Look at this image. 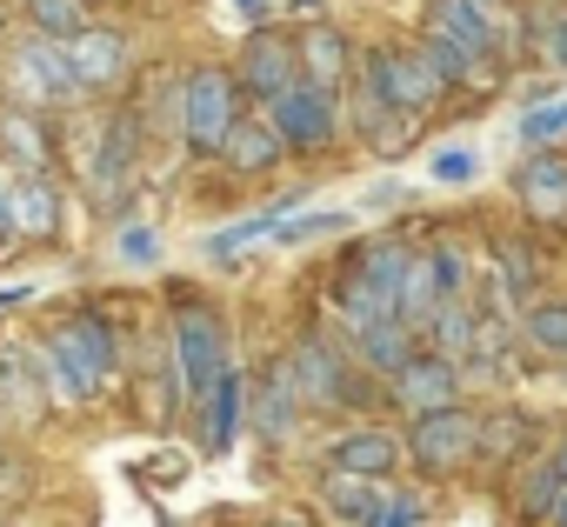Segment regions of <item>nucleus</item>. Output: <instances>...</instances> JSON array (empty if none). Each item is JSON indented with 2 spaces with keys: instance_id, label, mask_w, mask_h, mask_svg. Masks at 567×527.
Returning <instances> with one entry per match:
<instances>
[{
  "instance_id": "nucleus-20",
  "label": "nucleus",
  "mask_w": 567,
  "mask_h": 527,
  "mask_svg": "<svg viewBox=\"0 0 567 527\" xmlns=\"http://www.w3.org/2000/svg\"><path fill=\"white\" fill-rule=\"evenodd\" d=\"M247 394H254L247 368H227V374L214 381V394L200 401V447H207V454H227V447L240 441V427H247Z\"/></svg>"
},
{
  "instance_id": "nucleus-26",
  "label": "nucleus",
  "mask_w": 567,
  "mask_h": 527,
  "mask_svg": "<svg viewBox=\"0 0 567 527\" xmlns=\"http://www.w3.org/2000/svg\"><path fill=\"white\" fill-rule=\"evenodd\" d=\"M61 227H68L61 187H54L48 174L21 180V200H14V234H21V240H61Z\"/></svg>"
},
{
  "instance_id": "nucleus-28",
  "label": "nucleus",
  "mask_w": 567,
  "mask_h": 527,
  "mask_svg": "<svg viewBox=\"0 0 567 527\" xmlns=\"http://www.w3.org/2000/svg\"><path fill=\"white\" fill-rule=\"evenodd\" d=\"M41 381H48V361L34 368V354H21V348H0V394H8V407L21 414V421H34L48 401H41Z\"/></svg>"
},
{
  "instance_id": "nucleus-40",
  "label": "nucleus",
  "mask_w": 567,
  "mask_h": 527,
  "mask_svg": "<svg viewBox=\"0 0 567 527\" xmlns=\"http://www.w3.org/2000/svg\"><path fill=\"white\" fill-rule=\"evenodd\" d=\"M474 167H481L474 147H441L434 154V180H474Z\"/></svg>"
},
{
  "instance_id": "nucleus-43",
  "label": "nucleus",
  "mask_w": 567,
  "mask_h": 527,
  "mask_svg": "<svg viewBox=\"0 0 567 527\" xmlns=\"http://www.w3.org/2000/svg\"><path fill=\"white\" fill-rule=\"evenodd\" d=\"M234 8H240V14H254V21H260V14H267V0H234Z\"/></svg>"
},
{
  "instance_id": "nucleus-21",
  "label": "nucleus",
  "mask_w": 567,
  "mask_h": 527,
  "mask_svg": "<svg viewBox=\"0 0 567 527\" xmlns=\"http://www.w3.org/2000/svg\"><path fill=\"white\" fill-rule=\"evenodd\" d=\"M0 161H8L21 180L48 174V167H54V134H48V114L0 107Z\"/></svg>"
},
{
  "instance_id": "nucleus-5",
  "label": "nucleus",
  "mask_w": 567,
  "mask_h": 527,
  "mask_svg": "<svg viewBox=\"0 0 567 527\" xmlns=\"http://www.w3.org/2000/svg\"><path fill=\"white\" fill-rule=\"evenodd\" d=\"M174 121H181V141H187V154H220V141L234 134V121H240V74H227V68H194L187 81H181V94H174Z\"/></svg>"
},
{
  "instance_id": "nucleus-1",
  "label": "nucleus",
  "mask_w": 567,
  "mask_h": 527,
  "mask_svg": "<svg viewBox=\"0 0 567 527\" xmlns=\"http://www.w3.org/2000/svg\"><path fill=\"white\" fill-rule=\"evenodd\" d=\"M41 361H48V381L61 388V401H94V394L114 381L121 348H114L107 321L81 308V314H68V321H54V328H48Z\"/></svg>"
},
{
  "instance_id": "nucleus-6",
  "label": "nucleus",
  "mask_w": 567,
  "mask_h": 527,
  "mask_svg": "<svg viewBox=\"0 0 567 527\" xmlns=\"http://www.w3.org/2000/svg\"><path fill=\"white\" fill-rule=\"evenodd\" d=\"M408 461L427 474V480H454L481 461V414L461 401V407H434V414H414L408 421Z\"/></svg>"
},
{
  "instance_id": "nucleus-42",
  "label": "nucleus",
  "mask_w": 567,
  "mask_h": 527,
  "mask_svg": "<svg viewBox=\"0 0 567 527\" xmlns=\"http://www.w3.org/2000/svg\"><path fill=\"white\" fill-rule=\"evenodd\" d=\"M14 200H21V174L0 161V240H14Z\"/></svg>"
},
{
  "instance_id": "nucleus-33",
  "label": "nucleus",
  "mask_w": 567,
  "mask_h": 527,
  "mask_svg": "<svg viewBox=\"0 0 567 527\" xmlns=\"http://www.w3.org/2000/svg\"><path fill=\"white\" fill-rule=\"evenodd\" d=\"M28 21H34V34L68 41V34L87 28V0H28Z\"/></svg>"
},
{
  "instance_id": "nucleus-16",
  "label": "nucleus",
  "mask_w": 567,
  "mask_h": 527,
  "mask_svg": "<svg viewBox=\"0 0 567 527\" xmlns=\"http://www.w3.org/2000/svg\"><path fill=\"white\" fill-rule=\"evenodd\" d=\"M461 388H467V374H461L454 361H441V354L421 348V354L388 381V401L408 407V421H414V414H434V407H461Z\"/></svg>"
},
{
  "instance_id": "nucleus-31",
  "label": "nucleus",
  "mask_w": 567,
  "mask_h": 527,
  "mask_svg": "<svg viewBox=\"0 0 567 527\" xmlns=\"http://www.w3.org/2000/svg\"><path fill=\"white\" fill-rule=\"evenodd\" d=\"M527 48L540 54L547 74H567V8H560V0H547V8L527 21Z\"/></svg>"
},
{
  "instance_id": "nucleus-34",
  "label": "nucleus",
  "mask_w": 567,
  "mask_h": 527,
  "mask_svg": "<svg viewBox=\"0 0 567 527\" xmlns=\"http://www.w3.org/2000/svg\"><path fill=\"white\" fill-rule=\"evenodd\" d=\"M280 227V214L274 207H260L254 220H240V227H220V234H207V260H234V254H247L254 240H267Z\"/></svg>"
},
{
  "instance_id": "nucleus-7",
  "label": "nucleus",
  "mask_w": 567,
  "mask_h": 527,
  "mask_svg": "<svg viewBox=\"0 0 567 527\" xmlns=\"http://www.w3.org/2000/svg\"><path fill=\"white\" fill-rule=\"evenodd\" d=\"M260 114L280 134V147H295V154H321V147L341 141V101L328 87H315V81H295L288 94H274Z\"/></svg>"
},
{
  "instance_id": "nucleus-14",
  "label": "nucleus",
  "mask_w": 567,
  "mask_h": 527,
  "mask_svg": "<svg viewBox=\"0 0 567 527\" xmlns=\"http://www.w3.org/2000/svg\"><path fill=\"white\" fill-rule=\"evenodd\" d=\"M381 74H388V94H394V107L401 114H414V121H427L441 101H447V81H441V68L427 61V48L421 41H394V48H381Z\"/></svg>"
},
{
  "instance_id": "nucleus-47",
  "label": "nucleus",
  "mask_w": 567,
  "mask_h": 527,
  "mask_svg": "<svg viewBox=\"0 0 567 527\" xmlns=\"http://www.w3.org/2000/svg\"><path fill=\"white\" fill-rule=\"evenodd\" d=\"M554 454H560V461H567V441H560V447H554Z\"/></svg>"
},
{
  "instance_id": "nucleus-24",
  "label": "nucleus",
  "mask_w": 567,
  "mask_h": 527,
  "mask_svg": "<svg viewBox=\"0 0 567 527\" xmlns=\"http://www.w3.org/2000/svg\"><path fill=\"white\" fill-rule=\"evenodd\" d=\"M354 354H361V368H368L374 381H394V374L421 354V328H408L401 314H388L381 328H368V334L354 341Z\"/></svg>"
},
{
  "instance_id": "nucleus-10",
  "label": "nucleus",
  "mask_w": 567,
  "mask_h": 527,
  "mask_svg": "<svg viewBox=\"0 0 567 527\" xmlns=\"http://www.w3.org/2000/svg\"><path fill=\"white\" fill-rule=\"evenodd\" d=\"M301 414H308V394H301L295 368L274 361V368L254 381V394H247V427H254L267 447H288V441L301 434Z\"/></svg>"
},
{
  "instance_id": "nucleus-27",
  "label": "nucleus",
  "mask_w": 567,
  "mask_h": 527,
  "mask_svg": "<svg viewBox=\"0 0 567 527\" xmlns=\"http://www.w3.org/2000/svg\"><path fill=\"white\" fill-rule=\"evenodd\" d=\"M321 500L341 527H381V507H388V487L381 480H354V474H328L321 480Z\"/></svg>"
},
{
  "instance_id": "nucleus-11",
  "label": "nucleus",
  "mask_w": 567,
  "mask_h": 527,
  "mask_svg": "<svg viewBox=\"0 0 567 527\" xmlns=\"http://www.w3.org/2000/svg\"><path fill=\"white\" fill-rule=\"evenodd\" d=\"M514 200L534 227L547 234H567V154L560 147H534L520 167H514Z\"/></svg>"
},
{
  "instance_id": "nucleus-45",
  "label": "nucleus",
  "mask_w": 567,
  "mask_h": 527,
  "mask_svg": "<svg viewBox=\"0 0 567 527\" xmlns=\"http://www.w3.org/2000/svg\"><path fill=\"white\" fill-rule=\"evenodd\" d=\"M547 527H567V494H560V507H554V520Z\"/></svg>"
},
{
  "instance_id": "nucleus-2",
  "label": "nucleus",
  "mask_w": 567,
  "mask_h": 527,
  "mask_svg": "<svg viewBox=\"0 0 567 527\" xmlns=\"http://www.w3.org/2000/svg\"><path fill=\"white\" fill-rule=\"evenodd\" d=\"M288 368H295L308 407H374L381 388H388V381H374V374L361 368V354H348V348L328 341V334H301L295 354H288Z\"/></svg>"
},
{
  "instance_id": "nucleus-30",
  "label": "nucleus",
  "mask_w": 567,
  "mask_h": 527,
  "mask_svg": "<svg viewBox=\"0 0 567 527\" xmlns=\"http://www.w3.org/2000/svg\"><path fill=\"white\" fill-rule=\"evenodd\" d=\"M520 341L540 354V361H567V301H527L520 314Z\"/></svg>"
},
{
  "instance_id": "nucleus-22",
  "label": "nucleus",
  "mask_w": 567,
  "mask_h": 527,
  "mask_svg": "<svg viewBox=\"0 0 567 527\" xmlns=\"http://www.w3.org/2000/svg\"><path fill=\"white\" fill-rule=\"evenodd\" d=\"M280 154H288V147H280V134L267 127V114H240L234 134L220 141V167L240 174V180H267L280 167Z\"/></svg>"
},
{
  "instance_id": "nucleus-32",
  "label": "nucleus",
  "mask_w": 567,
  "mask_h": 527,
  "mask_svg": "<svg viewBox=\"0 0 567 527\" xmlns=\"http://www.w3.org/2000/svg\"><path fill=\"white\" fill-rule=\"evenodd\" d=\"M527 427H534V414H520V407H494V414H481V461H514L520 454V441H527ZM474 461V467H481Z\"/></svg>"
},
{
  "instance_id": "nucleus-12",
  "label": "nucleus",
  "mask_w": 567,
  "mask_h": 527,
  "mask_svg": "<svg viewBox=\"0 0 567 527\" xmlns=\"http://www.w3.org/2000/svg\"><path fill=\"white\" fill-rule=\"evenodd\" d=\"M301 81V34H274V28H254L247 48H240V94H254L260 107L274 94H288Z\"/></svg>"
},
{
  "instance_id": "nucleus-39",
  "label": "nucleus",
  "mask_w": 567,
  "mask_h": 527,
  "mask_svg": "<svg viewBox=\"0 0 567 527\" xmlns=\"http://www.w3.org/2000/svg\"><path fill=\"white\" fill-rule=\"evenodd\" d=\"M28 487H34V480H28V467H21L14 454H0V514H8L14 500H28Z\"/></svg>"
},
{
  "instance_id": "nucleus-15",
  "label": "nucleus",
  "mask_w": 567,
  "mask_h": 527,
  "mask_svg": "<svg viewBox=\"0 0 567 527\" xmlns=\"http://www.w3.org/2000/svg\"><path fill=\"white\" fill-rule=\"evenodd\" d=\"M134 161H141V114L134 107H121V114H107L101 121V134H94V154L81 161V174H87V187L94 194H121L127 180H134Z\"/></svg>"
},
{
  "instance_id": "nucleus-29",
  "label": "nucleus",
  "mask_w": 567,
  "mask_h": 527,
  "mask_svg": "<svg viewBox=\"0 0 567 527\" xmlns=\"http://www.w3.org/2000/svg\"><path fill=\"white\" fill-rule=\"evenodd\" d=\"M461 374H481V381H507L514 374V334H507V314H481V334H474V354Z\"/></svg>"
},
{
  "instance_id": "nucleus-23",
  "label": "nucleus",
  "mask_w": 567,
  "mask_h": 527,
  "mask_svg": "<svg viewBox=\"0 0 567 527\" xmlns=\"http://www.w3.org/2000/svg\"><path fill=\"white\" fill-rule=\"evenodd\" d=\"M560 494H567V461H560V454L527 461V467L514 474V520H520V527H547L554 507H560Z\"/></svg>"
},
{
  "instance_id": "nucleus-4",
  "label": "nucleus",
  "mask_w": 567,
  "mask_h": 527,
  "mask_svg": "<svg viewBox=\"0 0 567 527\" xmlns=\"http://www.w3.org/2000/svg\"><path fill=\"white\" fill-rule=\"evenodd\" d=\"M0 101L28 107V114H48V107L81 101V87H74V74L61 61V41L28 34V41H14L8 54H0Z\"/></svg>"
},
{
  "instance_id": "nucleus-9",
  "label": "nucleus",
  "mask_w": 567,
  "mask_h": 527,
  "mask_svg": "<svg viewBox=\"0 0 567 527\" xmlns=\"http://www.w3.org/2000/svg\"><path fill=\"white\" fill-rule=\"evenodd\" d=\"M408 275H414V247H408L401 234H368V240H354V247L341 254V275H334V281H348V288H361V294H374L381 308L401 314Z\"/></svg>"
},
{
  "instance_id": "nucleus-19",
  "label": "nucleus",
  "mask_w": 567,
  "mask_h": 527,
  "mask_svg": "<svg viewBox=\"0 0 567 527\" xmlns=\"http://www.w3.org/2000/svg\"><path fill=\"white\" fill-rule=\"evenodd\" d=\"M354 68H361V48H354L334 21H315V28L301 34V81H315V87L341 94V87L354 81Z\"/></svg>"
},
{
  "instance_id": "nucleus-18",
  "label": "nucleus",
  "mask_w": 567,
  "mask_h": 527,
  "mask_svg": "<svg viewBox=\"0 0 567 527\" xmlns=\"http://www.w3.org/2000/svg\"><path fill=\"white\" fill-rule=\"evenodd\" d=\"M61 61H68V74H74V87L81 94H101V87H114L121 74H127V34L121 28H81V34H68L61 41Z\"/></svg>"
},
{
  "instance_id": "nucleus-48",
  "label": "nucleus",
  "mask_w": 567,
  "mask_h": 527,
  "mask_svg": "<svg viewBox=\"0 0 567 527\" xmlns=\"http://www.w3.org/2000/svg\"><path fill=\"white\" fill-rule=\"evenodd\" d=\"M0 527H8V520H0Z\"/></svg>"
},
{
  "instance_id": "nucleus-17",
  "label": "nucleus",
  "mask_w": 567,
  "mask_h": 527,
  "mask_svg": "<svg viewBox=\"0 0 567 527\" xmlns=\"http://www.w3.org/2000/svg\"><path fill=\"white\" fill-rule=\"evenodd\" d=\"M401 461H408V441L388 434V427H348V434L328 441V474H354V480H381L388 487L401 474Z\"/></svg>"
},
{
  "instance_id": "nucleus-41",
  "label": "nucleus",
  "mask_w": 567,
  "mask_h": 527,
  "mask_svg": "<svg viewBox=\"0 0 567 527\" xmlns=\"http://www.w3.org/2000/svg\"><path fill=\"white\" fill-rule=\"evenodd\" d=\"M161 254V234L154 227H121V260H134V268H141V260H154Z\"/></svg>"
},
{
  "instance_id": "nucleus-3",
  "label": "nucleus",
  "mask_w": 567,
  "mask_h": 527,
  "mask_svg": "<svg viewBox=\"0 0 567 527\" xmlns=\"http://www.w3.org/2000/svg\"><path fill=\"white\" fill-rule=\"evenodd\" d=\"M167 368H174L181 401L200 414V401L214 394V381L234 368V361H227V328H220V314H214L207 301H187V308L174 314V334H167Z\"/></svg>"
},
{
  "instance_id": "nucleus-8",
  "label": "nucleus",
  "mask_w": 567,
  "mask_h": 527,
  "mask_svg": "<svg viewBox=\"0 0 567 527\" xmlns=\"http://www.w3.org/2000/svg\"><path fill=\"white\" fill-rule=\"evenodd\" d=\"M348 114H354V127H361V141H368L374 154H401V147L414 141V114H401V107H394V94H388L381 48H368V54H361L354 81H348Z\"/></svg>"
},
{
  "instance_id": "nucleus-25",
  "label": "nucleus",
  "mask_w": 567,
  "mask_h": 527,
  "mask_svg": "<svg viewBox=\"0 0 567 527\" xmlns=\"http://www.w3.org/2000/svg\"><path fill=\"white\" fill-rule=\"evenodd\" d=\"M474 334H481V308H474V301H441V308H434V321L421 328V348H427V354H441V361H454V368H467Z\"/></svg>"
},
{
  "instance_id": "nucleus-35",
  "label": "nucleus",
  "mask_w": 567,
  "mask_h": 527,
  "mask_svg": "<svg viewBox=\"0 0 567 527\" xmlns=\"http://www.w3.org/2000/svg\"><path fill=\"white\" fill-rule=\"evenodd\" d=\"M427 260H434V281H441V294L447 301H467V254H461V240H441V247H427Z\"/></svg>"
},
{
  "instance_id": "nucleus-36",
  "label": "nucleus",
  "mask_w": 567,
  "mask_h": 527,
  "mask_svg": "<svg viewBox=\"0 0 567 527\" xmlns=\"http://www.w3.org/2000/svg\"><path fill=\"white\" fill-rule=\"evenodd\" d=\"M348 227V214H288L274 227V240L280 247H308V240H328V234H341Z\"/></svg>"
},
{
  "instance_id": "nucleus-38",
  "label": "nucleus",
  "mask_w": 567,
  "mask_h": 527,
  "mask_svg": "<svg viewBox=\"0 0 567 527\" xmlns=\"http://www.w3.org/2000/svg\"><path fill=\"white\" fill-rule=\"evenodd\" d=\"M421 520H427V500H421V494H394V487H388L381 527H421Z\"/></svg>"
},
{
  "instance_id": "nucleus-46",
  "label": "nucleus",
  "mask_w": 567,
  "mask_h": 527,
  "mask_svg": "<svg viewBox=\"0 0 567 527\" xmlns=\"http://www.w3.org/2000/svg\"><path fill=\"white\" fill-rule=\"evenodd\" d=\"M487 8H520V0H487Z\"/></svg>"
},
{
  "instance_id": "nucleus-13",
  "label": "nucleus",
  "mask_w": 567,
  "mask_h": 527,
  "mask_svg": "<svg viewBox=\"0 0 567 527\" xmlns=\"http://www.w3.org/2000/svg\"><path fill=\"white\" fill-rule=\"evenodd\" d=\"M421 34H441L481 61H501V8H487V0H427V14H421Z\"/></svg>"
},
{
  "instance_id": "nucleus-37",
  "label": "nucleus",
  "mask_w": 567,
  "mask_h": 527,
  "mask_svg": "<svg viewBox=\"0 0 567 527\" xmlns=\"http://www.w3.org/2000/svg\"><path fill=\"white\" fill-rule=\"evenodd\" d=\"M520 141H527V147H554V141H567V94H560L554 107H527V114H520Z\"/></svg>"
},
{
  "instance_id": "nucleus-44",
  "label": "nucleus",
  "mask_w": 567,
  "mask_h": 527,
  "mask_svg": "<svg viewBox=\"0 0 567 527\" xmlns=\"http://www.w3.org/2000/svg\"><path fill=\"white\" fill-rule=\"evenodd\" d=\"M267 527H308V520H301V514H274Z\"/></svg>"
}]
</instances>
